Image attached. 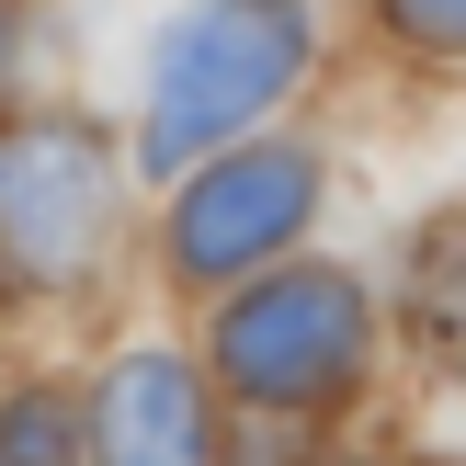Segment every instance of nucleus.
Wrapping results in <instances>:
<instances>
[{"label": "nucleus", "instance_id": "nucleus-4", "mask_svg": "<svg viewBox=\"0 0 466 466\" xmlns=\"http://www.w3.org/2000/svg\"><path fill=\"white\" fill-rule=\"evenodd\" d=\"M308 205H319V159H308V148H239V159H217V171L182 194L171 262L194 273V285L250 273V262H273V250L308 228Z\"/></svg>", "mask_w": 466, "mask_h": 466}, {"label": "nucleus", "instance_id": "nucleus-1", "mask_svg": "<svg viewBox=\"0 0 466 466\" xmlns=\"http://www.w3.org/2000/svg\"><path fill=\"white\" fill-rule=\"evenodd\" d=\"M308 68V12L296 0H194L148 57V171H182L194 148L239 137L273 91Z\"/></svg>", "mask_w": 466, "mask_h": 466}, {"label": "nucleus", "instance_id": "nucleus-7", "mask_svg": "<svg viewBox=\"0 0 466 466\" xmlns=\"http://www.w3.org/2000/svg\"><path fill=\"white\" fill-rule=\"evenodd\" d=\"M387 12H399L410 46H455V35H466V0H387Z\"/></svg>", "mask_w": 466, "mask_h": 466}, {"label": "nucleus", "instance_id": "nucleus-3", "mask_svg": "<svg viewBox=\"0 0 466 466\" xmlns=\"http://www.w3.org/2000/svg\"><path fill=\"white\" fill-rule=\"evenodd\" d=\"M103 239H114V159H103V137L68 126V114L12 126L0 137V250H12V273L68 285V273H91Z\"/></svg>", "mask_w": 466, "mask_h": 466}, {"label": "nucleus", "instance_id": "nucleus-2", "mask_svg": "<svg viewBox=\"0 0 466 466\" xmlns=\"http://www.w3.org/2000/svg\"><path fill=\"white\" fill-rule=\"evenodd\" d=\"M364 341H376L364 285L330 273V262H308V273H273L262 296L228 308L217 364H228V387L262 399V410H319V399H341V387L364 376Z\"/></svg>", "mask_w": 466, "mask_h": 466}, {"label": "nucleus", "instance_id": "nucleus-5", "mask_svg": "<svg viewBox=\"0 0 466 466\" xmlns=\"http://www.w3.org/2000/svg\"><path fill=\"white\" fill-rule=\"evenodd\" d=\"M217 432H205V387L182 353H126L103 387V466H205Z\"/></svg>", "mask_w": 466, "mask_h": 466}, {"label": "nucleus", "instance_id": "nucleus-6", "mask_svg": "<svg viewBox=\"0 0 466 466\" xmlns=\"http://www.w3.org/2000/svg\"><path fill=\"white\" fill-rule=\"evenodd\" d=\"M80 455V421L57 399H12L0 410V466H68Z\"/></svg>", "mask_w": 466, "mask_h": 466}]
</instances>
